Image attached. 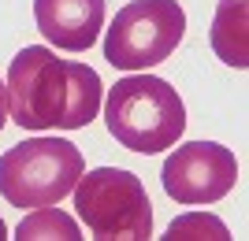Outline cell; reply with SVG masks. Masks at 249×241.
<instances>
[{
  "mask_svg": "<svg viewBox=\"0 0 249 241\" xmlns=\"http://www.w3.org/2000/svg\"><path fill=\"white\" fill-rule=\"evenodd\" d=\"M8 119L22 130H82L101 112V74L60 60L45 45H26L8 67Z\"/></svg>",
  "mask_w": 249,
  "mask_h": 241,
  "instance_id": "6da1fadb",
  "label": "cell"
},
{
  "mask_svg": "<svg viewBox=\"0 0 249 241\" xmlns=\"http://www.w3.org/2000/svg\"><path fill=\"white\" fill-rule=\"evenodd\" d=\"M108 134L130 152H164L186 134L182 96L156 74H126L108 89L104 100Z\"/></svg>",
  "mask_w": 249,
  "mask_h": 241,
  "instance_id": "7a4b0ae2",
  "label": "cell"
},
{
  "mask_svg": "<svg viewBox=\"0 0 249 241\" xmlns=\"http://www.w3.org/2000/svg\"><path fill=\"white\" fill-rule=\"evenodd\" d=\"M82 152L63 137H30L0 156V197L15 208H45L71 197L82 178Z\"/></svg>",
  "mask_w": 249,
  "mask_h": 241,
  "instance_id": "3957f363",
  "label": "cell"
},
{
  "mask_svg": "<svg viewBox=\"0 0 249 241\" xmlns=\"http://www.w3.org/2000/svg\"><path fill=\"white\" fill-rule=\"evenodd\" d=\"M74 211L93 238H123L142 241L153 238V204L134 171L97 167L82 171L71 189Z\"/></svg>",
  "mask_w": 249,
  "mask_h": 241,
  "instance_id": "277c9868",
  "label": "cell"
},
{
  "mask_svg": "<svg viewBox=\"0 0 249 241\" xmlns=\"http://www.w3.org/2000/svg\"><path fill=\"white\" fill-rule=\"evenodd\" d=\"M186 33L178 0H130L104 30V60L119 71H145L164 63Z\"/></svg>",
  "mask_w": 249,
  "mask_h": 241,
  "instance_id": "5b68a950",
  "label": "cell"
},
{
  "mask_svg": "<svg viewBox=\"0 0 249 241\" xmlns=\"http://www.w3.org/2000/svg\"><path fill=\"white\" fill-rule=\"evenodd\" d=\"M164 193L175 204H216L234 189L238 182V160L219 141H186L171 145V156L160 171Z\"/></svg>",
  "mask_w": 249,
  "mask_h": 241,
  "instance_id": "8992f818",
  "label": "cell"
},
{
  "mask_svg": "<svg viewBox=\"0 0 249 241\" xmlns=\"http://www.w3.org/2000/svg\"><path fill=\"white\" fill-rule=\"evenodd\" d=\"M34 22L60 52H86L104 30V0H34Z\"/></svg>",
  "mask_w": 249,
  "mask_h": 241,
  "instance_id": "52a82bcc",
  "label": "cell"
},
{
  "mask_svg": "<svg viewBox=\"0 0 249 241\" xmlns=\"http://www.w3.org/2000/svg\"><path fill=\"white\" fill-rule=\"evenodd\" d=\"M249 0H219L216 15H212V30H208V41H212V52L219 60L234 67V71H246L249 67Z\"/></svg>",
  "mask_w": 249,
  "mask_h": 241,
  "instance_id": "ba28073f",
  "label": "cell"
},
{
  "mask_svg": "<svg viewBox=\"0 0 249 241\" xmlns=\"http://www.w3.org/2000/svg\"><path fill=\"white\" fill-rule=\"evenodd\" d=\"M15 238H22V241H49V238L74 241V238H82V230H78V219H74V215H67V211L56 208V204H45V208H34L30 215L19 223Z\"/></svg>",
  "mask_w": 249,
  "mask_h": 241,
  "instance_id": "9c48e42d",
  "label": "cell"
},
{
  "mask_svg": "<svg viewBox=\"0 0 249 241\" xmlns=\"http://www.w3.org/2000/svg\"><path fill=\"white\" fill-rule=\"evenodd\" d=\"M167 238L171 241H197V238L227 241L231 230L216 219V215H208V211H190V215H178V219L167 226Z\"/></svg>",
  "mask_w": 249,
  "mask_h": 241,
  "instance_id": "30bf717a",
  "label": "cell"
},
{
  "mask_svg": "<svg viewBox=\"0 0 249 241\" xmlns=\"http://www.w3.org/2000/svg\"><path fill=\"white\" fill-rule=\"evenodd\" d=\"M4 123H8V85L0 78V130H4Z\"/></svg>",
  "mask_w": 249,
  "mask_h": 241,
  "instance_id": "8fae6325",
  "label": "cell"
},
{
  "mask_svg": "<svg viewBox=\"0 0 249 241\" xmlns=\"http://www.w3.org/2000/svg\"><path fill=\"white\" fill-rule=\"evenodd\" d=\"M4 238H8V226H4V219H0V241H4Z\"/></svg>",
  "mask_w": 249,
  "mask_h": 241,
  "instance_id": "7c38bea8",
  "label": "cell"
}]
</instances>
